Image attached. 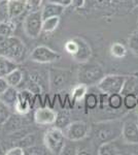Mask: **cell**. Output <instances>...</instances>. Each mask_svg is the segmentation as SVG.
Listing matches in <instances>:
<instances>
[{
    "label": "cell",
    "instance_id": "25",
    "mask_svg": "<svg viewBox=\"0 0 138 155\" xmlns=\"http://www.w3.org/2000/svg\"><path fill=\"white\" fill-rule=\"evenodd\" d=\"M110 54L114 58H124L127 55V49L124 45L120 42H114L110 47Z\"/></svg>",
    "mask_w": 138,
    "mask_h": 155
},
{
    "label": "cell",
    "instance_id": "23",
    "mask_svg": "<svg viewBox=\"0 0 138 155\" xmlns=\"http://www.w3.org/2000/svg\"><path fill=\"white\" fill-rule=\"evenodd\" d=\"M59 23L60 17H51V18L44 19L42 23V32H46V33L54 32L59 26Z\"/></svg>",
    "mask_w": 138,
    "mask_h": 155
},
{
    "label": "cell",
    "instance_id": "2",
    "mask_svg": "<svg viewBox=\"0 0 138 155\" xmlns=\"http://www.w3.org/2000/svg\"><path fill=\"white\" fill-rule=\"evenodd\" d=\"M123 122L119 120L100 122L94 125V134L101 144L117 140L122 136Z\"/></svg>",
    "mask_w": 138,
    "mask_h": 155
},
{
    "label": "cell",
    "instance_id": "10",
    "mask_svg": "<svg viewBox=\"0 0 138 155\" xmlns=\"http://www.w3.org/2000/svg\"><path fill=\"white\" fill-rule=\"evenodd\" d=\"M58 113L49 107H39L35 110L34 121L39 125H52L56 122Z\"/></svg>",
    "mask_w": 138,
    "mask_h": 155
},
{
    "label": "cell",
    "instance_id": "30",
    "mask_svg": "<svg viewBox=\"0 0 138 155\" xmlns=\"http://www.w3.org/2000/svg\"><path fill=\"white\" fill-rule=\"evenodd\" d=\"M11 117L9 113V107L0 101V125L7 122V120Z\"/></svg>",
    "mask_w": 138,
    "mask_h": 155
},
{
    "label": "cell",
    "instance_id": "37",
    "mask_svg": "<svg viewBox=\"0 0 138 155\" xmlns=\"http://www.w3.org/2000/svg\"><path fill=\"white\" fill-rule=\"evenodd\" d=\"M133 2H134V5L138 7V0H133Z\"/></svg>",
    "mask_w": 138,
    "mask_h": 155
},
{
    "label": "cell",
    "instance_id": "9",
    "mask_svg": "<svg viewBox=\"0 0 138 155\" xmlns=\"http://www.w3.org/2000/svg\"><path fill=\"white\" fill-rule=\"evenodd\" d=\"M70 71L67 69L53 68L49 72V82L51 89L54 91L63 90L69 82Z\"/></svg>",
    "mask_w": 138,
    "mask_h": 155
},
{
    "label": "cell",
    "instance_id": "15",
    "mask_svg": "<svg viewBox=\"0 0 138 155\" xmlns=\"http://www.w3.org/2000/svg\"><path fill=\"white\" fill-rule=\"evenodd\" d=\"M18 97H19V90L16 87H11L6 89V91L0 96V101L3 104H5L8 107H12L14 109L17 101H18Z\"/></svg>",
    "mask_w": 138,
    "mask_h": 155
},
{
    "label": "cell",
    "instance_id": "35",
    "mask_svg": "<svg viewBox=\"0 0 138 155\" xmlns=\"http://www.w3.org/2000/svg\"><path fill=\"white\" fill-rule=\"evenodd\" d=\"M50 2H53V3H56L58 5H61L63 7H67L69 5H71L72 0H49Z\"/></svg>",
    "mask_w": 138,
    "mask_h": 155
},
{
    "label": "cell",
    "instance_id": "5",
    "mask_svg": "<svg viewBox=\"0 0 138 155\" xmlns=\"http://www.w3.org/2000/svg\"><path fill=\"white\" fill-rule=\"evenodd\" d=\"M42 23H43V18L40 9L29 12L23 24L26 35L31 38H37L42 32Z\"/></svg>",
    "mask_w": 138,
    "mask_h": 155
},
{
    "label": "cell",
    "instance_id": "24",
    "mask_svg": "<svg viewBox=\"0 0 138 155\" xmlns=\"http://www.w3.org/2000/svg\"><path fill=\"white\" fill-rule=\"evenodd\" d=\"M119 151H121V150H120L117 147V145H115L114 141H112V142H108V143L101 144V146H100L99 149H98V154H99V155L120 154Z\"/></svg>",
    "mask_w": 138,
    "mask_h": 155
},
{
    "label": "cell",
    "instance_id": "7",
    "mask_svg": "<svg viewBox=\"0 0 138 155\" xmlns=\"http://www.w3.org/2000/svg\"><path fill=\"white\" fill-rule=\"evenodd\" d=\"M66 140L72 142H77L85 139L90 132L89 124L85 121H73L63 129Z\"/></svg>",
    "mask_w": 138,
    "mask_h": 155
},
{
    "label": "cell",
    "instance_id": "8",
    "mask_svg": "<svg viewBox=\"0 0 138 155\" xmlns=\"http://www.w3.org/2000/svg\"><path fill=\"white\" fill-rule=\"evenodd\" d=\"M61 58V55L46 46L36 47L30 54V59L36 63H53Z\"/></svg>",
    "mask_w": 138,
    "mask_h": 155
},
{
    "label": "cell",
    "instance_id": "12",
    "mask_svg": "<svg viewBox=\"0 0 138 155\" xmlns=\"http://www.w3.org/2000/svg\"><path fill=\"white\" fill-rule=\"evenodd\" d=\"M74 39L76 41V50H75L74 54L71 55V57L76 62L84 64L91 58L92 50L90 48L89 44L85 39L81 38V37H74Z\"/></svg>",
    "mask_w": 138,
    "mask_h": 155
},
{
    "label": "cell",
    "instance_id": "3",
    "mask_svg": "<svg viewBox=\"0 0 138 155\" xmlns=\"http://www.w3.org/2000/svg\"><path fill=\"white\" fill-rule=\"evenodd\" d=\"M65 140L63 129L59 127H51L46 131L43 137V143L47 151L52 154L59 155L64 151Z\"/></svg>",
    "mask_w": 138,
    "mask_h": 155
},
{
    "label": "cell",
    "instance_id": "22",
    "mask_svg": "<svg viewBox=\"0 0 138 155\" xmlns=\"http://www.w3.org/2000/svg\"><path fill=\"white\" fill-rule=\"evenodd\" d=\"M16 30V24L12 20L0 21V35L1 36H11L14 35Z\"/></svg>",
    "mask_w": 138,
    "mask_h": 155
},
{
    "label": "cell",
    "instance_id": "19",
    "mask_svg": "<svg viewBox=\"0 0 138 155\" xmlns=\"http://www.w3.org/2000/svg\"><path fill=\"white\" fill-rule=\"evenodd\" d=\"M23 79H24V74L19 67L16 69H14L12 71H11L5 77L7 84H8L11 87H16V88L22 83V82H23Z\"/></svg>",
    "mask_w": 138,
    "mask_h": 155
},
{
    "label": "cell",
    "instance_id": "31",
    "mask_svg": "<svg viewBox=\"0 0 138 155\" xmlns=\"http://www.w3.org/2000/svg\"><path fill=\"white\" fill-rule=\"evenodd\" d=\"M8 0H0V21L8 20Z\"/></svg>",
    "mask_w": 138,
    "mask_h": 155
},
{
    "label": "cell",
    "instance_id": "38",
    "mask_svg": "<svg viewBox=\"0 0 138 155\" xmlns=\"http://www.w3.org/2000/svg\"><path fill=\"white\" fill-rule=\"evenodd\" d=\"M137 124H138V120H137Z\"/></svg>",
    "mask_w": 138,
    "mask_h": 155
},
{
    "label": "cell",
    "instance_id": "17",
    "mask_svg": "<svg viewBox=\"0 0 138 155\" xmlns=\"http://www.w3.org/2000/svg\"><path fill=\"white\" fill-rule=\"evenodd\" d=\"M122 95L125 94H136L138 95V77L137 76H126L124 86L122 89Z\"/></svg>",
    "mask_w": 138,
    "mask_h": 155
},
{
    "label": "cell",
    "instance_id": "11",
    "mask_svg": "<svg viewBox=\"0 0 138 155\" xmlns=\"http://www.w3.org/2000/svg\"><path fill=\"white\" fill-rule=\"evenodd\" d=\"M122 137L125 143L129 145H138V124L137 121L127 120L123 122Z\"/></svg>",
    "mask_w": 138,
    "mask_h": 155
},
{
    "label": "cell",
    "instance_id": "13",
    "mask_svg": "<svg viewBox=\"0 0 138 155\" xmlns=\"http://www.w3.org/2000/svg\"><path fill=\"white\" fill-rule=\"evenodd\" d=\"M32 97H33V93L28 89L19 91V97H18V101L14 106V111L21 115L28 113L32 107V102H33Z\"/></svg>",
    "mask_w": 138,
    "mask_h": 155
},
{
    "label": "cell",
    "instance_id": "29",
    "mask_svg": "<svg viewBox=\"0 0 138 155\" xmlns=\"http://www.w3.org/2000/svg\"><path fill=\"white\" fill-rule=\"evenodd\" d=\"M124 96V107H126L127 110L131 111V110H134L137 107V95L136 94H125Z\"/></svg>",
    "mask_w": 138,
    "mask_h": 155
},
{
    "label": "cell",
    "instance_id": "4",
    "mask_svg": "<svg viewBox=\"0 0 138 155\" xmlns=\"http://www.w3.org/2000/svg\"><path fill=\"white\" fill-rule=\"evenodd\" d=\"M88 62L84 63L79 71V83L86 85V86H96L101 81V79L105 74L103 69L98 64H87Z\"/></svg>",
    "mask_w": 138,
    "mask_h": 155
},
{
    "label": "cell",
    "instance_id": "14",
    "mask_svg": "<svg viewBox=\"0 0 138 155\" xmlns=\"http://www.w3.org/2000/svg\"><path fill=\"white\" fill-rule=\"evenodd\" d=\"M8 19L14 21L27 11V0H8Z\"/></svg>",
    "mask_w": 138,
    "mask_h": 155
},
{
    "label": "cell",
    "instance_id": "36",
    "mask_svg": "<svg viewBox=\"0 0 138 155\" xmlns=\"http://www.w3.org/2000/svg\"><path fill=\"white\" fill-rule=\"evenodd\" d=\"M85 0H72V5H73L75 8H81L85 5Z\"/></svg>",
    "mask_w": 138,
    "mask_h": 155
},
{
    "label": "cell",
    "instance_id": "26",
    "mask_svg": "<svg viewBox=\"0 0 138 155\" xmlns=\"http://www.w3.org/2000/svg\"><path fill=\"white\" fill-rule=\"evenodd\" d=\"M69 118H70L69 114L67 113L66 111H62L61 113H58L55 124H56V126L59 127V128L64 129L65 127H66L70 123V119Z\"/></svg>",
    "mask_w": 138,
    "mask_h": 155
},
{
    "label": "cell",
    "instance_id": "27",
    "mask_svg": "<svg viewBox=\"0 0 138 155\" xmlns=\"http://www.w3.org/2000/svg\"><path fill=\"white\" fill-rule=\"evenodd\" d=\"M84 99L87 110H95L99 104V97L95 93H87Z\"/></svg>",
    "mask_w": 138,
    "mask_h": 155
},
{
    "label": "cell",
    "instance_id": "20",
    "mask_svg": "<svg viewBox=\"0 0 138 155\" xmlns=\"http://www.w3.org/2000/svg\"><path fill=\"white\" fill-rule=\"evenodd\" d=\"M107 106L114 111L121 110L124 106V96L122 93H112L108 95V101H107Z\"/></svg>",
    "mask_w": 138,
    "mask_h": 155
},
{
    "label": "cell",
    "instance_id": "18",
    "mask_svg": "<svg viewBox=\"0 0 138 155\" xmlns=\"http://www.w3.org/2000/svg\"><path fill=\"white\" fill-rule=\"evenodd\" d=\"M18 68V63L0 56V78H5L14 69Z\"/></svg>",
    "mask_w": 138,
    "mask_h": 155
},
{
    "label": "cell",
    "instance_id": "1",
    "mask_svg": "<svg viewBox=\"0 0 138 155\" xmlns=\"http://www.w3.org/2000/svg\"><path fill=\"white\" fill-rule=\"evenodd\" d=\"M27 55V48L19 37L0 35V56L16 62H23Z\"/></svg>",
    "mask_w": 138,
    "mask_h": 155
},
{
    "label": "cell",
    "instance_id": "28",
    "mask_svg": "<svg viewBox=\"0 0 138 155\" xmlns=\"http://www.w3.org/2000/svg\"><path fill=\"white\" fill-rule=\"evenodd\" d=\"M128 47L134 55L138 56V30L132 32L128 38Z\"/></svg>",
    "mask_w": 138,
    "mask_h": 155
},
{
    "label": "cell",
    "instance_id": "32",
    "mask_svg": "<svg viewBox=\"0 0 138 155\" xmlns=\"http://www.w3.org/2000/svg\"><path fill=\"white\" fill-rule=\"evenodd\" d=\"M41 2L42 0H27V9H29V12L38 11Z\"/></svg>",
    "mask_w": 138,
    "mask_h": 155
},
{
    "label": "cell",
    "instance_id": "16",
    "mask_svg": "<svg viewBox=\"0 0 138 155\" xmlns=\"http://www.w3.org/2000/svg\"><path fill=\"white\" fill-rule=\"evenodd\" d=\"M64 8L65 7L58 5L56 3H53V2H50L47 3L46 5L43 6V8L41 9V14H42V18L47 19L51 18V17H60L63 15L64 12Z\"/></svg>",
    "mask_w": 138,
    "mask_h": 155
},
{
    "label": "cell",
    "instance_id": "6",
    "mask_svg": "<svg viewBox=\"0 0 138 155\" xmlns=\"http://www.w3.org/2000/svg\"><path fill=\"white\" fill-rule=\"evenodd\" d=\"M125 80H126V76L107 74L102 78L101 81L96 86L102 93H106L108 95L112 93H121Z\"/></svg>",
    "mask_w": 138,
    "mask_h": 155
},
{
    "label": "cell",
    "instance_id": "33",
    "mask_svg": "<svg viewBox=\"0 0 138 155\" xmlns=\"http://www.w3.org/2000/svg\"><path fill=\"white\" fill-rule=\"evenodd\" d=\"M25 150L22 148V147H14V148L7 150V151L5 152L6 155H24L25 154Z\"/></svg>",
    "mask_w": 138,
    "mask_h": 155
},
{
    "label": "cell",
    "instance_id": "34",
    "mask_svg": "<svg viewBox=\"0 0 138 155\" xmlns=\"http://www.w3.org/2000/svg\"><path fill=\"white\" fill-rule=\"evenodd\" d=\"M9 87V85L7 84L5 78H0V96L6 91V89Z\"/></svg>",
    "mask_w": 138,
    "mask_h": 155
},
{
    "label": "cell",
    "instance_id": "21",
    "mask_svg": "<svg viewBox=\"0 0 138 155\" xmlns=\"http://www.w3.org/2000/svg\"><path fill=\"white\" fill-rule=\"evenodd\" d=\"M88 93V86L79 83L74 87L71 91V102H79L82 101Z\"/></svg>",
    "mask_w": 138,
    "mask_h": 155
}]
</instances>
